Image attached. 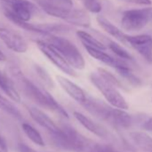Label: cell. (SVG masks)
<instances>
[{
	"label": "cell",
	"instance_id": "cb8c5ba5",
	"mask_svg": "<svg viewBox=\"0 0 152 152\" xmlns=\"http://www.w3.org/2000/svg\"><path fill=\"white\" fill-rule=\"evenodd\" d=\"M108 48H110L111 51H113L117 56H119L122 59H126V60H132V56H131V54L128 51H126L123 47H121L119 44H117L116 42L109 40L108 41Z\"/></svg>",
	"mask_w": 152,
	"mask_h": 152
},
{
	"label": "cell",
	"instance_id": "d4e9b609",
	"mask_svg": "<svg viewBox=\"0 0 152 152\" xmlns=\"http://www.w3.org/2000/svg\"><path fill=\"white\" fill-rule=\"evenodd\" d=\"M116 71L123 76V77L126 78L133 85H139L140 83V79L138 77H136V76L132 72V71H131V69H130V67L128 65L117 68Z\"/></svg>",
	"mask_w": 152,
	"mask_h": 152
},
{
	"label": "cell",
	"instance_id": "5b68a950",
	"mask_svg": "<svg viewBox=\"0 0 152 152\" xmlns=\"http://www.w3.org/2000/svg\"><path fill=\"white\" fill-rule=\"evenodd\" d=\"M0 3L7 18H15L25 23L30 21L36 10L35 6L29 0H0Z\"/></svg>",
	"mask_w": 152,
	"mask_h": 152
},
{
	"label": "cell",
	"instance_id": "9a60e30c",
	"mask_svg": "<svg viewBox=\"0 0 152 152\" xmlns=\"http://www.w3.org/2000/svg\"><path fill=\"white\" fill-rule=\"evenodd\" d=\"M73 116L76 118V120H77L84 128H86L88 131H90L93 134H95V135H97L99 137H102V138L107 137V132L104 128H102L100 125L94 123L90 117L86 116L83 113H80L78 111H74L73 112Z\"/></svg>",
	"mask_w": 152,
	"mask_h": 152
},
{
	"label": "cell",
	"instance_id": "83f0119b",
	"mask_svg": "<svg viewBox=\"0 0 152 152\" xmlns=\"http://www.w3.org/2000/svg\"><path fill=\"white\" fill-rule=\"evenodd\" d=\"M85 8L91 13L98 14L102 10V6L99 0H82Z\"/></svg>",
	"mask_w": 152,
	"mask_h": 152
},
{
	"label": "cell",
	"instance_id": "8fae6325",
	"mask_svg": "<svg viewBox=\"0 0 152 152\" xmlns=\"http://www.w3.org/2000/svg\"><path fill=\"white\" fill-rule=\"evenodd\" d=\"M126 42L131 45L148 63L152 64V37L146 34L126 35Z\"/></svg>",
	"mask_w": 152,
	"mask_h": 152
},
{
	"label": "cell",
	"instance_id": "3957f363",
	"mask_svg": "<svg viewBox=\"0 0 152 152\" xmlns=\"http://www.w3.org/2000/svg\"><path fill=\"white\" fill-rule=\"evenodd\" d=\"M44 41L51 45L72 69L83 70L85 67V60L82 53L77 47L67 39L56 35H49L47 40Z\"/></svg>",
	"mask_w": 152,
	"mask_h": 152
},
{
	"label": "cell",
	"instance_id": "7402d4cb",
	"mask_svg": "<svg viewBox=\"0 0 152 152\" xmlns=\"http://www.w3.org/2000/svg\"><path fill=\"white\" fill-rule=\"evenodd\" d=\"M22 128L23 132L25 133V135L35 144L39 145V146H45V142L44 140L41 136V134L39 133V131H37L32 125L27 124V123H23L22 124Z\"/></svg>",
	"mask_w": 152,
	"mask_h": 152
},
{
	"label": "cell",
	"instance_id": "52a82bcc",
	"mask_svg": "<svg viewBox=\"0 0 152 152\" xmlns=\"http://www.w3.org/2000/svg\"><path fill=\"white\" fill-rule=\"evenodd\" d=\"M35 2L48 15L65 22L73 8L72 0H35Z\"/></svg>",
	"mask_w": 152,
	"mask_h": 152
},
{
	"label": "cell",
	"instance_id": "7c38bea8",
	"mask_svg": "<svg viewBox=\"0 0 152 152\" xmlns=\"http://www.w3.org/2000/svg\"><path fill=\"white\" fill-rule=\"evenodd\" d=\"M83 106L91 114H92L96 117L109 123L113 107H108L100 100L89 98H87L86 101L83 103Z\"/></svg>",
	"mask_w": 152,
	"mask_h": 152
},
{
	"label": "cell",
	"instance_id": "484cf974",
	"mask_svg": "<svg viewBox=\"0 0 152 152\" xmlns=\"http://www.w3.org/2000/svg\"><path fill=\"white\" fill-rule=\"evenodd\" d=\"M98 72L99 73L100 76H102V77L107 81L109 83H111L112 85H114L115 88L119 87V88H123V85L122 83H120V81L115 77V76L114 74H112L110 72L103 69V68H99L98 69Z\"/></svg>",
	"mask_w": 152,
	"mask_h": 152
},
{
	"label": "cell",
	"instance_id": "f1b7e54d",
	"mask_svg": "<svg viewBox=\"0 0 152 152\" xmlns=\"http://www.w3.org/2000/svg\"><path fill=\"white\" fill-rule=\"evenodd\" d=\"M89 152H118V151H116L110 146L96 144L91 148V149Z\"/></svg>",
	"mask_w": 152,
	"mask_h": 152
},
{
	"label": "cell",
	"instance_id": "1f68e13d",
	"mask_svg": "<svg viewBox=\"0 0 152 152\" xmlns=\"http://www.w3.org/2000/svg\"><path fill=\"white\" fill-rule=\"evenodd\" d=\"M0 152H8L7 142L1 135H0Z\"/></svg>",
	"mask_w": 152,
	"mask_h": 152
},
{
	"label": "cell",
	"instance_id": "ba28073f",
	"mask_svg": "<svg viewBox=\"0 0 152 152\" xmlns=\"http://www.w3.org/2000/svg\"><path fill=\"white\" fill-rule=\"evenodd\" d=\"M0 39L15 52L24 53L28 49V44L23 36L2 23H0Z\"/></svg>",
	"mask_w": 152,
	"mask_h": 152
},
{
	"label": "cell",
	"instance_id": "8992f818",
	"mask_svg": "<svg viewBox=\"0 0 152 152\" xmlns=\"http://www.w3.org/2000/svg\"><path fill=\"white\" fill-rule=\"evenodd\" d=\"M152 20V7L142 9H132L124 13L121 24L129 31H135L143 29Z\"/></svg>",
	"mask_w": 152,
	"mask_h": 152
},
{
	"label": "cell",
	"instance_id": "7a4b0ae2",
	"mask_svg": "<svg viewBox=\"0 0 152 152\" xmlns=\"http://www.w3.org/2000/svg\"><path fill=\"white\" fill-rule=\"evenodd\" d=\"M51 135L52 141L56 147L70 152H89L95 145L69 125H64L57 133Z\"/></svg>",
	"mask_w": 152,
	"mask_h": 152
},
{
	"label": "cell",
	"instance_id": "30bf717a",
	"mask_svg": "<svg viewBox=\"0 0 152 152\" xmlns=\"http://www.w3.org/2000/svg\"><path fill=\"white\" fill-rule=\"evenodd\" d=\"M36 44L39 49L50 60L58 69L70 76H76L74 70L68 64V63L63 58V56L48 43L44 40H37Z\"/></svg>",
	"mask_w": 152,
	"mask_h": 152
},
{
	"label": "cell",
	"instance_id": "836d02e7",
	"mask_svg": "<svg viewBox=\"0 0 152 152\" xmlns=\"http://www.w3.org/2000/svg\"><path fill=\"white\" fill-rule=\"evenodd\" d=\"M7 57L5 56V54L2 52V50L0 49V62H3V61H6Z\"/></svg>",
	"mask_w": 152,
	"mask_h": 152
},
{
	"label": "cell",
	"instance_id": "2e32d148",
	"mask_svg": "<svg viewBox=\"0 0 152 152\" xmlns=\"http://www.w3.org/2000/svg\"><path fill=\"white\" fill-rule=\"evenodd\" d=\"M85 48H86L87 52L92 57H94L95 59H97V60H99V61H100V62H102L107 65L113 66L115 69L127 65V64H125L122 60L115 59V58L112 57L111 56H109L108 54H107L103 50H99V49H96V48H89V47H85Z\"/></svg>",
	"mask_w": 152,
	"mask_h": 152
},
{
	"label": "cell",
	"instance_id": "4dcf8cb0",
	"mask_svg": "<svg viewBox=\"0 0 152 152\" xmlns=\"http://www.w3.org/2000/svg\"><path fill=\"white\" fill-rule=\"evenodd\" d=\"M131 3H134L136 5H141V6H150L152 5L151 0H128Z\"/></svg>",
	"mask_w": 152,
	"mask_h": 152
},
{
	"label": "cell",
	"instance_id": "ffe728a7",
	"mask_svg": "<svg viewBox=\"0 0 152 152\" xmlns=\"http://www.w3.org/2000/svg\"><path fill=\"white\" fill-rule=\"evenodd\" d=\"M131 137L135 145L143 152H152V137L143 132H133Z\"/></svg>",
	"mask_w": 152,
	"mask_h": 152
},
{
	"label": "cell",
	"instance_id": "603a6c76",
	"mask_svg": "<svg viewBox=\"0 0 152 152\" xmlns=\"http://www.w3.org/2000/svg\"><path fill=\"white\" fill-rule=\"evenodd\" d=\"M0 109L9 114L10 115H13L14 117H15L17 119L22 118V114L18 110V108L11 101L7 99L2 95H0Z\"/></svg>",
	"mask_w": 152,
	"mask_h": 152
},
{
	"label": "cell",
	"instance_id": "277c9868",
	"mask_svg": "<svg viewBox=\"0 0 152 152\" xmlns=\"http://www.w3.org/2000/svg\"><path fill=\"white\" fill-rule=\"evenodd\" d=\"M90 80L93 85H95L96 88L102 93L110 105L115 108L123 110L129 108L128 103L118 91V90L114 85L107 82L102 76L99 75V72H91L90 75Z\"/></svg>",
	"mask_w": 152,
	"mask_h": 152
},
{
	"label": "cell",
	"instance_id": "4fadbf2b",
	"mask_svg": "<svg viewBox=\"0 0 152 152\" xmlns=\"http://www.w3.org/2000/svg\"><path fill=\"white\" fill-rule=\"evenodd\" d=\"M56 80H57L58 83L60 84V86L62 87V89L74 100H76L79 103H82V104H83L86 101V99H87L86 93L77 84H75L73 82L70 81L69 79L64 77V76H61V75L56 76Z\"/></svg>",
	"mask_w": 152,
	"mask_h": 152
},
{
	"label": "cell",
	"instance_id": "f546056e",
	"mask_svg": "<svg viewBox=\"0 0 152 152\" xmlns=\"http://www.w3.org/2000/svg\"><path fill=\"white\" fill-rule=\"evenodd\" d=\"M18 150H19V152H37L35 149L29 147L25 143H19L18 144Z\"/></svg>",
	"mask_w": 152,
	"mask_h": 152
},
{
	"label": "cell",
	"instance_id": "4316f807",
	"mask_svg": "<svg viewBox=\"0 0 152 152\" xmlns=\"http://www.w3.org/2000/svg\"><path fill=\"white\" fill-rule=\"evenodd\" d=\"M35 70L45 86H47L48 88L54 87V82L52 81V78L49 76V74L46 72V70H44L39 65H35Z\"/></svg>",
	"mask_w": 152,
	"mask_h": 152
},
{
	"label": "cell",
	"instance_id": "9c48e42d",
	"mask_svg": "<svg viewBox=\"0 0 152 152\" xmlns=\"http://www.w3.org/2000/svg\"><path fill=\"white\" fill-rule=\"evenodd\" d=\"M12 23L18 25L19 27L36 33H40V34H45V35H55L57 33H64L70 31V28L62 24H57V23H25L22 22L19 20H16L15 18H8Z\"/></svg>",
	"mask_w": 152,
	"mask_h": 152
},
{
	"label": "cell",
	"instance_id": "6da1fadb",
	"mask_svg": "<svg viewBox=\"0 0 152 152\" xmlns=\"http://www.w3.org/2000/svg\"><path fill=\"white\" fill-rule=\"evenodd\" d=\"M8 72L9 75H7V77L14 83L15 87L17 86L16 90L19 89L27 98L34 101L37 105L52 110L64 117H69L67 112L49 92H48L45 89H41L35 85L32 82L25 77L20 69L12 66L8 69Z\"/></svg>",
	"mask_w": 152,
	"mask_h": 152
},
{
	"label": "cell",
	"instance_id": "e0dca14e",
	"mask_svg": "<svg viewBox=\"0 0 152 152\" xmlns=\"http://www.w3.org/2000/svg\"><path fill=\"white\" fill-rule=\"evenodd\" d=\"M97 22L100 25V27L107 32L112 37L115 38L117 40L121 41L124 44H127L126 42V34H124L119 28H117L115 25H114L111 22H109L107 18L103 16H98Z\"/></svg>",
	"mask_w": 152,
	"mask_h": 152
},
{
	"label": "cell",
	"instance_id": "ac0fdd59",
	"mask_svg": "<svg viewBox=\"0 0 152 152\" xmlns=\"http://www.w3.org/2000/svg\"><path fill=\"white\" fill-rule=\"evenodd\" d=\"M0 88L2 91L13 100L17 103L21 101V96L15 87L14 83L11 82V80L7 77V75L4 74L1 70H0Z\"/></svg>",
	"mask_w": 152,
	"mask_h": 152
},
{
	"label": "cell",
	"instance_id": "d6986e66",
	"mask_svg": "<svg viewBox=\"0 0 152 152\" xmlns=\"http://www.w3.org/2000/svg\"><path fill=\"white\" fill-rule=\"evenodd\" d=\"M109 123L118 127L128 128L132 125V120L131 115L128 113H126L124 110L113 108Z\"/></svg>",
	"mask_w": 152,
	"mask_h": 152
},
{
	"label": "cell",
	"instance_id": "5bb4252c",
	"mask_svg": "<svg viewBox=\"0 0 152 152\" xmlns=\"http://www.w3.org/2000/svg\"><path fill=\"white\" fill-rule=\"evenodd\" d=\"M27 108L33 121H35L41 127L48 130L51 134L57 133L60 131V127H58L56 123L42 110L37 108L36 107H28Z\"/></svg>",
	"mask_w": 152,
	"mask_h": 152
},
{
	"label": "cell",
	"instance_id": "44dd1931",
	"mask_svg": "<svg viewBox=\"0 0 152 152\" xmlns=\"http://www.w3.org/2000/svg\"><path fill=\"white\" fill-rule=\"evenodd\" d=\"M76 33H77L78 38L81 39L84 47H89V48H96V49H99L103 51L107 48L104 43H102L101 41L94 38L91 34L84 31H78Z\"/></svg>",
	"mask_w": 152,
	"mask_h": 152
},
{
	"label": "cell",
	"instance_id": "d6a6232c",
	"mask_svg": "<svg viewBox=\"0 0 152 152\" xmlns=\"http://www.w3.org/2000/svg\"><path fill=\"white\" fill-rule=\"evenodd\" d=\"M144 128L148 131L152 132V116L144 124Z\"/></svg>",
	"mask_w": 152,
	"mask_h": 152
}]
</instances>
